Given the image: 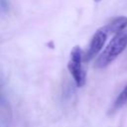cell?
Instances as JSON below:
<instances>
[{
  "mask_svg": "<svg viewBox=\"0 0 127 127\" xmlns=\"http://www.w3.org/2000/svg\"><path fill=\"white\" fill-rule=\"evenodd\" d=\"M127 47V32L114 35L95 62V67L103 68L111 64Z\"/></svg>",
  "mask_w": 127,
  "mask_h": 127,
  "instance_id": "6da1fadb",
  "label": "cell"
},
{
  "mask_svg": "<svg viewBox=\"0 0 127 127\" xmlns=\"http://www.w3.org/2000/svg\"><path fill=\"white\" fill-rule=\"evenodd\" d=\"M83 54L79 46L72 48L70 52L69 61L67 64V68L72 75V78L77 87H81L85 83V72L82 68Z\"/></svg>",
  "mask_w": 127,
  "mask_h": 127,
  "instance_id": "7a4b0ae2",
  "label": "cell"
},
{
  "mask_svg": "<svg viewBox=\"0 0 127 127\" xmlns=\"http://www.w3.org/2000/svg\"><path fill=\"white\" fill-rule=\"evenodd\" d=\"M107 32L104 30V28H100L98 29L94 35L92 36L89 46L86 50V52L83 54V62L87 63L89 61H91L95 56H97V54L100 52V50L103 48L106 39H107Z\"/></svg>",
  "mask_w": 127,
  "mask_h": 127,
  "instance_id": "3957f363",
  "label": "cell"
},
{
  "mask_svg": "<svg viewBox=\"0 0 127 127\" xmlns=\"http://www.w3.org/2000/svg\"><path fill=\"white\" fill-rule=\"evenodd\" d=\"M127 27V17L126 16H119L112 19L106 26H104V30L107 34H119L123 32V30Z\"/></svg>",
  "mask_w": 127,
  "mask_h": 127,
  "instance_id": "277c9868",
  "label": "cell"
},
{
  "mask_svg": "<svg viewBox=\"0 0 127 127\" xmlns=\"http://www.w3.org/2000/svg\"><path fill=\"white\" fill-rule=\"evenodd\" d=\"M127 103V83L126 85L123 87V89L121 90V92L118 94L117 98L115 99V101L112 104V107L110 109V112L113 113L116 110H118L119 108H121L122 106H124Z\"/></svg>",
  "mask_w": 127,
  "mask_h": 127,
  "instance_id": "5b68a950",
  "label": "cell"
},
{
  "mask_svg": "<svg viewBox=\"0 0 127 127\" xmlns=\"http://www.w3.org/2000/svg\"><path fill=\"white\" fill-rule=\"evenodd\" d=\"M10 10V4L8 0H0V12L7 13Z\"/></svg>",
  "mask_w": 127,
  "mask_h": 127,
  "instance_id": "8992f818",
  "label": "cell"
},
{
  "mask_svg": "<svg viewBox=\"0 0 127 127\" xmlns=\"http://www.w3.org/2000/svg\"><path fill=\"white\" fill-rule=\"evenodd\" d=\"M4 103H5V98H4V96H3V95H1V94H0V106H1V105H3Z\"/></svg>",
  "mask_w": 127,
  "mask_h": 127,
  "instance_id": "52a82bcc",
  "label": "cell"
},
{
  "mask_svg": "<svg viewBox=\"0 0 127 127\" xmlns=\"http://www.w3.org/2000/svg\"><path fill=\"white\" fill-rule=\"evenodd\" d=\"M93 1H94V2H96V3H98V2H100L101 0H93Z\"/></svg>",
  "mask_w": 127,
  "mask_h": 127,
  "instance_id": "ba28073f",
  "label": "cell"
}]
</instances>
